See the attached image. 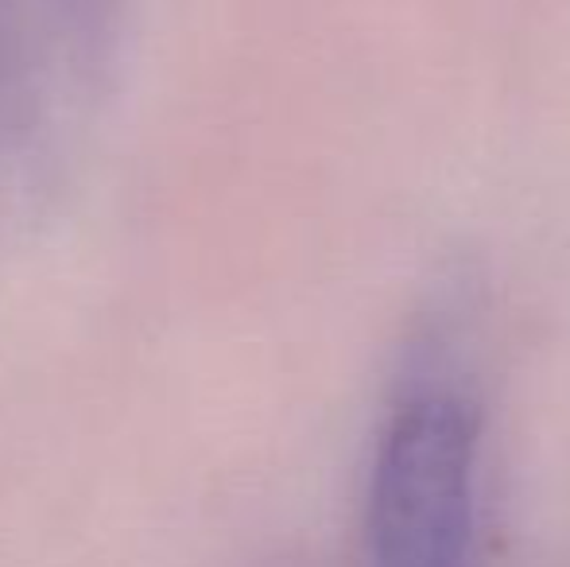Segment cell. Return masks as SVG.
<instances>
[{"label":"cell","instance_id":"1","mask_svg":"<svg viewBox=\"0 0 570 567\" xmlns=\"http://www.w3.org/2000/svg\"><path fill=\"white\" fill-rule=\"evenodd\" d=\"M481 428L465 397L400 404L368 478L365 567H473Z\"/></svg>","mask_w":570,"mask_h":567}]
</instances>
